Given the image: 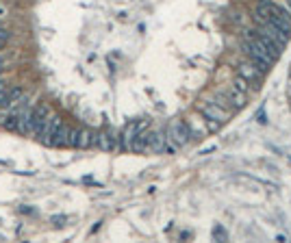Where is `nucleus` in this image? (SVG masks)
Returning a JSON list of instances; mask_svg holds the SVG:
<instances>
[{
  "label": "nucleus",
  "instance_id": "1",
  "mask_svg": "<svg viewBox=\"0 0 291 243\" xmlns=\"http://www.w3.org/2000/svg\"><path fill=\"white\" fill-rule=\"evenodd\" d=\"M68 135H70V126L61 120L59 115H53L50 117L46 135H43V139H41V143L53 145V148H65V145H68Z\"/></svg>",
  "mask_w": 291,
  "mask_h": 243
},
{
  "label": "nucleus",
  "instance_id": "2",
  "mask_svg": "<svg viewBox=\"0 0 291 243\" xmlns=\"http://www.w3.org/2000/svg\"><path fill=\"white\" fill-rule=\"evenodd\" d=\"M189 139H191V130H189V126L183 120H176L170 126V141L176 145V148H183V145H187Z\"/></svg>",
  "mask_w": 291,
  "mask_h": 243
},
{
  "label": "nucleus",
  "instance_id": "3",
  "mask_svg": "<svg viewBox=\"0 0 291 243\" xmlns=\"http://www.w3.org/2000/svg\"><path fill=\"white\" fill-rule=\"evenodd\" d=\"M93 145H98L103 152H113L118 150V137L113 135V130H103L93 139Z\"/></svg>",
  "mask_w": 291,
  "mask_h": 243
},
{
  "label": "nucleus",
  "instance_id": "4",
  "mask_svg": "<svg viewBox=\"0 0 291 243\" xmlns=\"http://www.w3.org/2000/svg\"><path fill=\"white\" fill-rule=\"evenodd\" d=\"M239 76H244L250 85H257L259 87L261 80H263V72H259L252 63H241V65H239Z\"/></svg>",
  "mask_w": 291,
  "mask_h": 243
},
{
  "label": "nucleus",
  "instance_id": "5",
  "mask_svg": "<svg viewBox=\"0 0 291 243\" xmlns=\"http://www.w3.org/2000/svg\"><path fill=\"white\" fill-rule=\"evenodd\" d=\"M93 139L96 135L89 130V128H76V141H74V148L78 150H87L93 145Z\"/></svg>",
  "mask_w": 291,
  "mask_h": 243
},
{
  "label": "nucleus",
  "instance_id": "6",
  "mask_svg": "<svg viewBox=\"0 0 291 243\" xmlns=\"http://www.w3.org/2000/svg\"><path fill=\"white\" fill-rule=\"evenodd\" d=\"M167 145V137H163L161 132H148V152H163Z\"/></svg>",
  "mask_w": 291,
  "mask_h": 243
},
{
  "label": "nucleus",
  "instance_id": "7",
  "mask_svg": "<svg viewBox=\"0 0 291 243\" xmlns=\"http://www.w3.org/2000/svg\"><path fill=\"white\" fill-rule=\"evenodd\" d=\"M232 87H235V89L237 91H241V93H248V89H250V87H248V80H246L244 76H235V80H232Z\"/></svg>",
  "mask_w": 291,
  "mask_h": 243
},
{
  "label": "nucleus",
  "instance_id": "8",
  "mask_svg": "<svg viewBox=\"0 0 291 243\" xmlns=\"http://www.w3.org/2000/svg\"><path fill=\"white\" fill-rule=\"evenodd\" d=\"M230 100L235 102L237 107H244L246 105V93H241V91H237L235 87H230Z\"/></svg>",
  "mask_w": 291,
  "mask_h": 243
},
{
  "label": "nucleus",
  "instance_id": "9",
  "mask_svg": "<svg viewBox=\"0 0 291 243\" xmlns=\"http://www.w3.org/2000/svg\"><path fill=\"white\" fill-rule=\"evenodd\" d=\"M213 239H215V241H226L228 234H226V230H224L222 226H215V228H213Z\"/></svg>",
  "mask_w": 291,
  "mask_h": 243
},
{
  "label": "nucleus",
  "instance_id": "10",
  "mask_svg": "<svg viewBox=\"0 0 291 243\" xmlns=\"http://www.w3.org/2000/svg\"><path fill=\"white\" fill-rule=\"evenodd\" d=\"M215 148H217V145L213 143V145H209V148H205V150H200V154H209V152H213Z\"/></svg>",
  "mask_w": 291,
  "mask_h": 243
},
{
  "label": "nucleus",
  "instance_id": "11",
  "mask_svg": "<svg viewBox=\"0 0 291 243\" xmlns=\"http://www.w3.org/2000/svg\"><path fill=\"white\" fill-rule=\"evenodd\" d=\"M5 70V61H3V59H0V72H3Z\"/></svg>",
  "mask_w": 291,
  "mask_h": 243
},
{
  "label": "nucleus",
  "instance_id": "12",
  "mask_svg": "<svg viewBox=\"0 0 291 243\" xmlns=\"http://www.w3.org/2000/svg\"><path fill=\"white\" fill-rule=\"evenodd\" d=\"M0 85H5V83H3V80H0Z\"/></svg>",
  "mask_w": 291,
  "mask_h": 243
}]
</instances>
